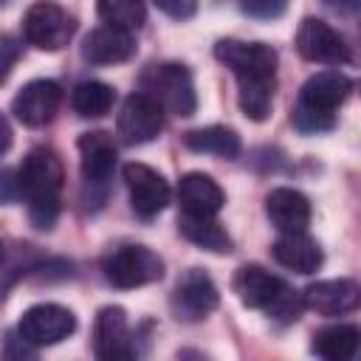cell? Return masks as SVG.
<instances>
[{
    "mask_svg": "<svg viewBox=\"0 0 361 361\" xmlns=\"http://www.w3.org/2000/svg\"><path fill=\"white\" fill-rule=\"evenodd\" d=\"M113 99H116L113 87L104 82H96V79L79 82L71 93V104H73L76 116H82V118H102L104 113H110Z\"/></svg>",
    "mask_w": 361,
    "mask_h": 361,
    "instance_id": "cell-25",
    "label": "cell"
},
{
    "mask_svg": "<svg viewBox=\"0 0 361 361\" xmlns=\"http://www.w3.org/2000/svg\"><path fill=\"white\" fill-rule=\"evenodd\" d=\"M243 8L251 17H276L285 8V0H243Z\"/></svg>",
    "mask_w": 361,
    "mask_h": 361,
    "instance_id": "cell-29",
    "label": "cell"
},
{
    "mask_svg": "<svg viewBox=\"0 0 361 361\" xmlns=\"http://www.w3.org/2000/svg\"><path fill=\"white\" fill-rule=\"evenodd\" d=\"M353 90V79L338 71H319L313 73L290 110V124L305 135H319L336 127V110L347 102Z\"/></svg>",
    "mask_w": 361,
    "mask_h": 361,
    "instance_id": "cell-2",
    "label": "cell"
},
{
    "mask_svg": "<svg viewBox=\"0 0 361 361\" xmlns=\"http://www.w3.org/2000/svg\"><path fill=\"white\" fill-rule=\"evenodd\" d=\"M361 333L355 324H330L313 333V353L327 361H350L358 353Z\"/></svg>",
    "mask_w": 361,
    "mask_h": 361,
    "instance_id": "cell-21",
    "label": "cell"
},
{
    "mask_svg": "<svg viewBox=\"0 0 361 361\" xmlns=\"http://www.w3.org/2000/svg\"><path fill=\"white\" fill-rule=\"evenodd\" d=\"M178 203L189 217H214L223 209L226 195L214 178L203 172H186L178 180Z\"/></svg>",
    "mask_w": 361,
    "mask_h": 361,
    "instance_id": "cell-15",
    "label": "cell"
},
{
    "mask_svg": "<svg viewBox=\"0 0 361 361\" xmlns=\"http://www.w3.org/2000/svg\"><path fill=\"white\" fill-rule=\"evenodd\" d=\"M8 147H11V127H8L6 116H0V155H6Z\"/></svg>",
    "mask_w": 361,
    "mask_h": 361,
    "instance_id": "cell-31",
    "label": "cell"
},
{
    "mask_svg": "<svg viewBox=\"0 0 361 361\" xmlns=\"http://www.w3.org/2000/svg\"><path fill=\"white\" fill-rule=\"evenodd\" d=\"M271 254L282 268L296 271V274H313L324 262L319 243L307 237L305 231H282V237L271 245Z\"/></svg>",
    "mask_w": 361,
    "mask_h": 361,
    "instance_id": "cell-19",
    "label": "cell"
},
{
    "mask_svg": "<svg viewBox=\"0 0 361 361\" xmlns=\"http://www.w3.org/2000/svg\"><path fill=\"white\" fill-rule=\"evenodd\" d=\"M20 195V186L17 180H11V172H3L0 175V200H11Z\"/></svg>",
    "mask_w": 361,
    "mask_h": 361,
    "instance_id": "cell-30",
    "label": "cell"
},
{
    "mask_svg": "<svg viewBox=\"0 0 361 361\" xmlns=\"http://www.w3.org/2000/svg\"><path fill=\"white\" fill-rule=\"evenodd\" d=\"M214 56L237 79L240 76H276V51L265 42L220 39L214 45Z\"/></svg>",
    "mask_w": 361,
    "mask_h": 361,
    "instance_id": "cell-10",
    "label": "cell"
},
{
    "mask_svg": "<svg viewBox=\"0 0 361 361\" xmlns=\"http://www.w3.org/2000/svg\"><path fill=\"white\" fill-rule=\"evenodd\" d=\"M274 85L276 76H240L237 79V102L245 118L251 121H265L271 116L274 104Z\"/></svg>",
    "mask_w": 361,
    "mask_h": 361,
    "instance_id": "cell-22",
    "label": "cell"
},
{
    "mask_svg": "<svg viewBox=\"0 0 361 361\" xmlns=\"http://www.w3.org/2000/svg\"><path fill=\"white\" fill-rule=\"evenodd\" d=\"M231 288L237 293V299L245 305V307H257V310H271V305L279 299V293L288 288L279 276L268 274L265 268L259 265H243L237 268L234 279H231Z\"/></svg>",
    "mask_w": 361,
    "mask_h": 361,
    "instance_id": "cell-16",
    "label": "cell"
},
{
    "mask_svg": "<svg viewBox=\"0 0 361 361\" xmlns=\"http://www.w3.org/2000/svg\"><path fill=\"white\" fill-rule=\"evenodd\" d=\"M361 302V288L355 279H322L302 290V305L319 316H344Z\"/></svg>",
    "mask_w": 361,
    "mask_h": 361,
    "instance_id": "cell-14",
    "label": "cell"
},
{
    "mask_svg": "<svg viewBox=\"0 0 361 361\" xmlns=\"http://www.w3.org/2000/svg\"><path fill=\"white\" fill-rule=\"evenodd\" d=\"M327 3H333V6H344V8H355V6H358V0H327Z\"/></svg>",
    "mask_w": 361,
    "mask_h": 361,
    "instance_id": "cell-32",
    "label": "cell"
},
{
    "mask_svg": "<svg viewBox=\"0 0 361 361\" xmlns=\"http://www.w3.org/2000/svg\"><path fill=\"white\" fill-rule=\"evenodd\" d=\"M96 11L107 25L130 31V34L147 23L144 0H96Z\"/></svg>",
    "mask_w": 361,
    "mask_h": 361,
    "instance_id": "cell-26",
    "label": "cell"
},
{
    "mask_svg": "<svg viewBox=\"0 0 361 361\" xmlns=\"http://www.w3.org/2000/svg\"><path fill=\"white\" fill-rule=\"evenodd\" d=\"M79 155H82V178L90 186H104L116 169V144L107 133L93 130L79 138Z\"/></svg>",
    "mask_w": 361,
    "mask_h": 361,
    "instance_id": "cell-18",
    "label": "cell"
},
{
    "mask_svg": "<svg viewBox=\"0 0 361 361\" xmlns=\"http://www.w3.org/2000/svg\"><path fill=\"white\" fill-rule=\"evenodd\" d=\"M59 104H62V87L51 79H34L23 85V90L14 96L11 110L17 121H23L25 127H45L54 121Z\"/></svg>",
    "mask_w": 361,
    "mask_h": 361,
    "instance_id": "cell-13",
    "label": "cell"
},
{
    "mask_svg": "<svg viewBox=\"0 0 361 361\" xmlns=\"http://www.w3.org/2000/svg\"><path fill=\"white\" fill-rule=\"evenodd\" d=\"M93 353L102 361H121L133 358L135 347L130 341V327H127V313L118 305H107L96 313L93 322Z\"/></svg>",
    "mask_w": 361,
    "mask_h": 361,
    "instance_id": "cell-12",
    "label": "cell"
},
{
    "mask_svg": "<svg viewBox=\"0 0 361 361\" xmlns=\"http://www.w3.org/2000/svg\"><path fill=\"white\" fill-rule=\"evenodd\" d=\"M0 262H3V243H0Z\"/></svg>",
    "mask_w": 361,
    "mask_h": 361,
    "instance_id": "cell-33",
    "label": "cell"
},
{
    "mask_svg": "<svg viewBox=\"0 0 361 361\" xmlns=\"http://www.w3.org/2000/svg\"><path fill=\"white\" fill-rule=\"evenodd\" d=\"M62 180L65 169L51 147H37L23 158L17 169V186L20 195L28 200V217L37 228H51L56 223Z\"/></svg>",
    "mask_w": 361,
    "mask_h": 361,
    "instance_id": "cell-1",
    "label": "cell"
},
{
    "mask_svg": "<svg viewBox=\"0 0 361 361\" xmlns=\"http://www.w3.org/2000/svg\"><path fill=\"white\" fill-rule=\"evenodd\" d=\"M164 130V110L147 93H130L116 116V133L124 144H147Z\"/></svg>",
    "mask_w": 361,
    "mask_h": 361,
    "instance_id": "cell-6",
    "label": "cell"
},
{
    "mask_svg": "<svg viewBox=\"0 0 361 361\" xmlns=\"http://www.w3.org/2000/svg\"><path fill=\"white\" fill-rule=\"evenodd\" d=\"M158 11H164L172 20H189L197 11V0H152Z\"/></svg>",
    "mask_w": 361,
    "mask_h": 361,
    "instance_id": "cell-28",
    "label": "cell"
},
{
    "mask_svg": "<svg viewBox=\"0 0 361 361\" xmlns=\"http://www.w3.org/2000/svg\"><path fill=\"white\" fill-rule=\"evenodd\" d=\"M144 90L147 96H152L161 110L172 113V116H192L197 110V93H195V82L192 73L178 65V62H166V65H152L144 76Z\"/></svg>",
    "mask_w": 361,
    "mask_h": 361,
    "instance_id": "cell-3",
    "label": "cell"
},
{
    "mask_svg": "<svg viewBox=\"0 0 361 361\" xmlns=\"http://www.w3.org/2000/svg\"><path fill=\"white\" fill-rule=\"evenodd\" d=\"M217 302H220V293L209 279V274L200 268H189L175 282V290L169 296V307L178 322H200L217 307Z\"/></svg>",
    "mask_w": 361,
    "mask_h": 361,
    "instance_id": "cell-7",
    "label": "cell"
},
{
    "mask_svg": "<svg viewBox=\"0 0 361 361\" xmlns=\"http://www.w3.org/2000/svg\"><path fill=\"white\" fill-rule=\"evenodd\" d=\"M76 330V316L62 307V305H34L20 316L17 333L31 344V347H48V344H59L62 338H68Z\"/></svg>",
    "mask_w": 361,
    "mask_h": 361,
    "instance_id": "cell-9",
    "label": "cell"
},
{
    "mask_svg": "<svg viewBox=\"0 0 361 361\" xmlns=\"http://www.w3.org/2000/svg\"><path fill=\"white\" fill-rule=\"evenodd\" d=\"M104 279L116 288H141L164 276V259L147 245H121L102 259Z\"/></svg>",
    "mask_w": 361,
    "mask_h": 361,
    "instance_id": "cell-4",
    "label": "cell"
},
{
    "mask_svg": "<svg viewBox=\"0 0 361 361\" xmlns=\"http://www.w3.org/2000/svg\"><path fill=\"white\" fill-rule=\"evenodd\" d=\"M296 51L307 62H319V65H347L353 59L347 39L319 17L302 20L296 31Z\"/></svg>",
    "mask_w": 361,
    "mask_h": 361,
    "instance_id": "cell-8",
    "label": "cell"
},
{
    "mask_svg": "<svg viewBox=\"0 0 361 361\" xmlns=\"http://www.w3.org/2000/svg\"><path fill=\"white\" fill-rule=\"evenodd\" d=\"M73 17L51 3V0H37L28 6L25 17H23V37L28 45L39 48V51H59L71 42L73 37Z\"/></svg>",
    "mask_w": 361,
    "mask_h": 361,
    "instance_id": "cell-5",
    "label": "cell"
},
{
    "mask_svg": "<svg viewBox=\"0 0 361 361\" xmlns=\"http://www.w3.org/2000/svg\"><path fill=\"white\" fill-rule=\"evenodd\" d=\"M183 144L192 152H209V155H220V158H237L240 155V135L231 127H200L183 135Z\"/></svg>",
    "mask_w": 361,
    "mask_h": 361,
    "instance_id": "cell-23",
    "label": "cell"
},
{
    "mask_svg": "<svg viewBox=\"0 0 361 361\" xmlns=\"http://www.w3.org/2000/svg\"><path fill=\"white\" fill-rule=\"evenodd\" d=\"M135 54V39L130 31L113 28V25H102L93 28L85 42H82V59L90 65H116V62H127Z\"/></svg>",
    "mask_w": 361,
    "mask_h": 361,
    "instance_id": "cell-17",
    "label": "cell"
},
{
    "mask_svg": "<svg viewBox=\"0 0 361 361\" xmlns=\"http://www.w3.org/2000/svg\"><path fill=\"white\" fill-rule=\"evenodd\" d=\"M178 228L189 243H195L206 251H214V254H228L231 251V237L226 234V228L214 217H189V214H183Z\"/></svg>",
    "mask_w": 361,
    "mask_h": 361,
    "instance_id": "cell-24",
    "label": "cell"
},
{
    "mask_svg": "<svg viewBox=\"0 0 361 361\" xmlns=\"http://www.w3.org/2000/svg\"><path fill=\"white\" fill-rule=\"evenodd\" d=\"M265 214L279 231H305L310 223V200L296 189L279 186L268 192Z\"/></svg>",
    "mask_w": 361,
    "mask_h": 361,
    "instance_id": "cell-20",
    "label": "cell"
},
{
    "mask_svg": "<svg viewBox=\"0 0 361 361\" xmlns=\"http://www.w3.org/2000/svg\"><path fill=\"white\" fill-rule=\"evenodd\" d=\"M124 183L130 192V206L138 217L149 220L161 214L169 203V183L161 172H155L147 164H127L124 166Z\"/></svg>",
    "mask_w": 361,
    "mask_h": 361,
    "instance_id": "cell-11",
    "label": "cell"
},
{
    "mask_svg": "<svg viewBox=\"0 0 361 361\" xmlns=\"http://www.w3.org/2000/svg\"><path fill=\"white\" fill-rule=\"evenodd\" d=\"M20 42L11 37V34H0V85L8 79V73H11V68L17 65V59H20Z\"/></svg>",
    "mask_w": 361,
    "mask_h": 361,
    "instance_id": "cell-27",
    "label": "cell"
}]
</instances>
